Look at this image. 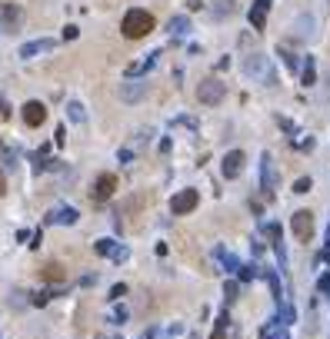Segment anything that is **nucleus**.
I'll list each match as a JSON object with an SVG mask.
<instances>
[{"instance_id":"nucleus-17","label":"nucleus","mask_w":330,"mask_h":339,"mask_svg":"<svg viewBox=\"0 0 330 339\" xmlns=\"http://www.w3.org/2000/svg\"><path fill=\"white\" fill-rule=\"evenodd\" d=\"M124 293H127V286H124V282H117V286L114 289H110V299H120V296Z\"/></svg>"},{"instance_id":"nucleus-1","label":"nucleus","mask_w":330,"mask_h":339,"mask_svg":"<svg viewBox=\"0 0 330 339\" xmlns=\"http://www.w3.org/2000/svg\"><path fill=\"white\" fill-rule=\"evenodd\" d=\"M150 30H153V13H147V10H130L127 17H124V24H120V33L127 40H140Z\"/></svg>"},{"instance_id":"nucleus-16","label":"nucleus","mask_w":330,"mask_h":339,"mask_svg":"<svg viewBox=\"0 0 330 339\" xmlns=\"http://www.w3.org/2000/svg\"><path fill=\"white\" fill-rule=\"evenodd\" d=\"M140 90H144V87H124L120 93H124V100H133V97H140Z\"/></svg>"},{"instance_id":"nucleus-11","label":"nucleus","mask_w":330,"mask_h":339,"mask_svg":"<svg viewBox=\"0 0 330 339\" xmlns=\"http://www.w3.org/2000/svg\"><path fill=\"white\" fill-rule=\"evenodd\" d=\"M267 10H270V0H257L254 10H250V24H254L257 30H264V24H267Z\"/></svg>"},{"instance_id":"nucleus-2","label":"nucleus","mask_w":330,"mask_h":339,"mask_svg":"<svg viewBox=\"0 0 330 339\" xmlns=\"http://www.w3.org/2000/svg\"><path fill=\"white\" fill-rule=\"evenodd\" d=\"M117 193V176L114 173H100L94 180V190H90V196H94L97 203H103V200H110V196Z\"/></svg>"},{"instance_id":"nucleus-6","label":"nucleus","mask_w":330,"mask_h":339,"mask_svg":"<svg viewBox=\"0 0 330 339\" xmlns=\"http://www.w3.org/2000/svg\"><path fill=\"white\" fill-rule=\"evenodd\" d=\"M24 123H27V126H44V123H47V107H44L40 100H30V103L24 107Z\"/></svg>"},{"instance_id":"nucleus-10","label":"nucleus","mask_w":330,"mask_h":339,"mask_svg":"<svg viewBox=\"0 0 330 339\" xmlns=\"http://www.w3.org/2000/svg\"><path fill=\"white\" fill-rule=\"evenodd\" d=\"M50 47H54V40H30V44H24V47H20V56H24V60H30V56H37V53L50 50Z\"/></svg>"},{"instance_id":"nucleus-18","label":"nucleus","mask_w":330,"mask_h":339,"mask_svg":"<svg viewBox=\"0 0 330 339\" xmlns=\"http://www.w3.org/2000/svg\"><path fill=\"white\" fill-rule=\"evenodd\" d=\"M44 303H50V293H33V306H44Z\"/></svg>"},{"instance_id":"nucleus-3","label":"nucleus","mask_w":330,"mask_h":339,"mask_svg":"<svg viewBox=\"0 0 330 339\" xmlns=\"http://www.w3.org/2000/svg\"><path fill=\"white\" fill-rule=\"evenodd\" d=\"M197 203H200L197 190H184V193H177V196L170 200V210H173V216H184V213H190Z\"/></svg>"},{"instance_id":"nucleus-21","label":"nucleus","mask_w":330,"mask_h":339,"mask_svg":"<svg viewBox=\"0 0 330 339\" xmlns=\"http://www.w3.org/2000/svg\"><path fill=\"white\" fill-rule=\"evenodd\" d=\"M74 37H77V27L67 24V27H64V40H74Z\"/></svg>"},{"instance_id":"nucleus-7","label":"nucleus","mask_w":330,"mask_h":339,"mask_svg":"<svg viewBox=\"0 0 330 339\" xmlns=\"http://www.w3.org/2000/svg\"><path fill=\"white\" fill-rule=\"evenodd\" d=\"M94 250L100 253V256L117 259V263H120V259H127V250H124V246H117L114 239H97V243H94Z\"/></svg>"},{"instance_id":"nucleus-14","label":"nucleus","mask_w":330,"mask_h":339,"mask_svg":"<svg viewBox=\"0 0 330 339\" xmlns=\"http://www.w3.org/2000/svg\"><path fill=\"white\" fill-rule=\"evenodd\" d=\"M67 113H70V120H77V123H83V120H87V113H83V107H80V103H70V107H67Z\"/></svg>"},{"instance_id":"nucleus-12","label":"nucleus","mask_w":330,"mask_h":339,"mask_svg":"<svg viewBox=\"0 0 330 339\" xmlns=\"http://www.w3.org/2000/svg\"><path fill=\"white\" fill-rule=\"evenodd\" d=\"M40 276H44L47 282H64V266L60 263H44L40 266Z\"/></svg>"},{"instance_id":"nucleus-13","label":"nucleus","mask_w":330,"mask_h":339,"mask_svg":"<svg viewBox=\"0 0 330 339\" xmlns=\"http://www.w3.org/2000/svg\"><path fill=\"white\" fill-rule=\"evenodd\" d=\"M153 60H157V53H150V56H147V60L133 63V67H130V77H133V73H144V70H150V67H153Z\"/></svg>"},{"instance_id":"nucleus-20","label":"nucleus","mask_w":330,"mask_h":339,"mask_svg":"<svg viewBox=\"0 0 330 339\" xmlns=\"http://www.w3.org/2000/svg\"><path fill=\"white\" fill-rule=\"evenodd\" d=\"M310 190V180H297V186H293V193H307Z\"/></svg>"},{"instance_id":"nucleus-15","label":"nucleus","mask_w":330,"mask_h":339,"mask_svg":"<svg viewBox=\"0 0 330 339\" xmlns=\"http://www.w3.org/2000/svg\"><path fill=\"white\" fill-rule=\"evenodd\" d=\"M223 333H227V316H220V323H217V329H214L210 339H223Z\"/></svg>"},{"instance_id":"nucleus-8","label":"nucleus","mask_w":330,"mask_h":339,"mask_svg":"<svg viewBox=\"0 0 330 339\" xmlns=\"http://www.w3.org/2000/svg\"><path fill=\"white\" fill-rule=\"evenodd\" d=\"M77 210H70V206H54L50 213H47V223H60V226H74L77 223Z\"/></svg>"},{"instance_id":"nucleus-22","label":"nucleus","mask_w":330,"mask_h":339,"mask_svg":"<svg viewBox=\"0 0 330 339\" xmlns=\"http://www.w3.org/2000/svg\"><path fill=\"white\" fill-rule=\"evenodd\" d=\"M10 117V107H7V100H0V120H7Z\"/></svg>"},{"instance_id":"nucleus-5","label":"nucleus","mask_w":330,"mask_h":339,"mask_svg":"<svg viewBox=\"0 0 330 339\" xmlns=\"http://www.w3.org/2000/svg\"><path fill=\"white\" fill-rule=\"evenodd\" d=\"M197 97H200V103H220L223 100V83L220 80H203Z\"/></svg>"},{"instance_id":"nucleus-23","label":"nucleus","mask_w":330,"mask_h":339,"mask_svg":"<svg viewBox=\"0 0 330 339\" xmlns=\"http://www.w3.org/2000/svg\"><path fill=\"white\" fill-rule=\"evenodd\" d=\"M7 193V180H4V173H0V196Z\"/></svg>"},{"instance_id":"nucleus-19","label":"nucleus","mask_w":330,"mask_h":339,"mask_svg":"<svg viewBox=\"0 0 330 339\" xmlns=\"http://www.w3.org/2000/svg\"><path fill=\"white\" fill-rule=\"evenodd\" d=\"M17 17H20V13H17V7H7V24H17Z\"/></svg>"},{"instance_id":"nucleus-9","label":"nucleus","mask_w":330,"mask_h":339,"mask_svg":"<svg viewBox=\"0 0 330 339\" xmlns=\"http://www.w3.org/2000/svg\"><path fill=\"white\" fill-rule=\"evenodd\" d=\"M240 170H244V153H240V150L227 153V160H223V176H230V180H234Z\"/></svg>"},{"instance_id":"nucleus-4","label":"nucleus","mask_w":330,"mask_h":339,"mask_svg":"<svg viewBox=\"0 0 330 339\" xmlns=\"http://www.w3.org/2000/svg\"><path fill=\"white\" fill-rule=\"evenodd\" d=\"M293 236H297L300 243H307V239L314 236V216L307 213V210H300V213H293Z\"/></svg>"}]
</instances>
